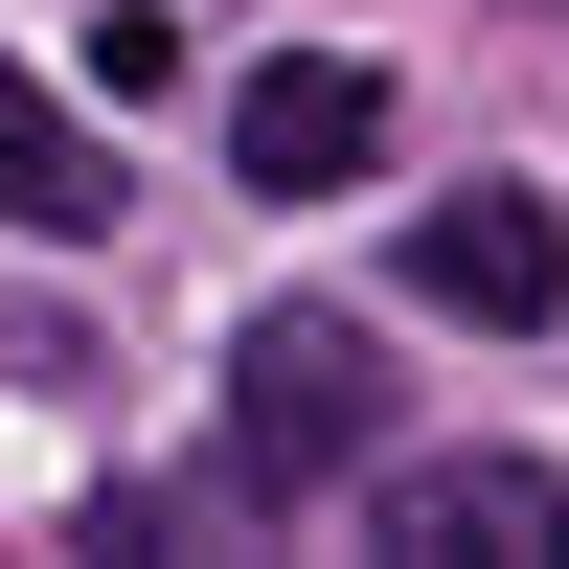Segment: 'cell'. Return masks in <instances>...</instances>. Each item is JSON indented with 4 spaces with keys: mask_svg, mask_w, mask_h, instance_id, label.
Instances as JSON below:
<instances>
[{
    "mask_svg": "<svg viewBox=\"0 0 569 569\" xmlns=\"http://www.w3.org/2000/svg\"><path fill=\"white\" fill-rule=\"evenodd\" d=\"M365 456H388V342L319 319V297H273L251 342H228V479L319 501V479H365Z\"/></svg>",
    "mask_w": 569,
    "mask_h": 569,
    "instance_id": "1",
    "label": "cell"
},
{
    "mask_svg": "<svg viewBox=\"0 0 569 569\" xmlns=\"http://www.w3.org/2000/svg\"><path fill=\"white\" fill-rule=\"evenodd\" d=\"M365 160H388V69H342V46H273L228 91V182H273V206H342Z\"/></svg>",
    "mask_w": 569,
    "mask_h": 569,
    "instance_id": "2",
    "label": "cell"
},
{
    "mask_svg": "<svg viewBox=\"0 0 569 569\" xmlns=\"http://www.w3.org/2000/svg\"><path fill=\"white\" fill-rule=\"evenodd\" d=\"M410 297H433V319H501V342H525V319H569V228L525 206V182H456V206L410 228Z\"/></svg>",
    "mask_w": 569,
    "mask_h": 569,
    "instance_id": "3",
    "label": "cell"
},
{
    "mask_svg": "<svg viewBox=\"0 0 569 569\" xmlns=\"http://www.w3.org/2000/svg\"><path fill=\"white\" fill-rule=\"evenodd\" d=\"M388 547H433V569L569 547V479H547V456H388Z\"/></svg>",
    "mask_w": 569,
    "mask_h": 569,
    "instance_id": "4",
    "label": "cell"
},
{
    "mask_svg": "<svg viewBox=\"0 0 569 569\" xmlns=\"http://www.w3.org/2000/svg\"><path fill=\"white\" fill-rule=\"evenodd\" d=\"M137 182H114V137L69 114V91H23L0 69V228H46V251H69V228H114Z\"/></svg>",
    "mask_w": 569,
    "mask_h": 569,
    "instance_id": "5",
    "label": "cell"
}]
</instances>
